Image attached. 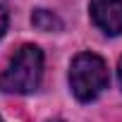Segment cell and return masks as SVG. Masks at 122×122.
Instances as JSON below:
<instances>
[{
	"instance_id": "3",
	"label": "cell",
	"mask_w": 122,
	"mask_h": 122,
	"mask_svg": "<svg viewBox=\"0 0 122 122\" xmlns=\"http://www.w3.org/2000/svg\"><path fill=\"white\" fill-rule=\"evenodd\" d=\"M89 12L93 24L108 36L122 34V0H91Z\"/></svg>"
},
{
	"instance_id": "2",
	"label": "cell",
	"mask_w": 122,
	"mask_h": 122,
	"mask_svg": "<svg viewBox=\"0 0 122 122\" xmlns=\"http://www.w3.org/2000/svg\"><path fill=\"white\" fill-rule=\"evenodd\" d=\"M108 67L105 62L93 55V53H79L72 65H70V86H72V93L89 103L93 98L101 96V91L108 86Z\"/></svg>"
},
{
	"instance_id": "6",
	"label": "cell",
	"mask_w": 122,
	"mask_h": 122,
	"mask_svg": "<svg viewBox=\"0 0 122 122\" xmlns=\"http://www.w3.org/2000/svg\"><path fill=\"white\" fill-rule=\"evenodd\" d=\"M117 77H120V84H122V57H120V65H117Z\"/></svg>"
},
{
	"instance_id": "4",
	"label": "cell",
	"mask_w": 122,
	"mask_h": 122,
	"mask_svg": "<svg viewBox=\"0 0 122 122\" xmlns=\"http://www.w3.org/2000/svg\"><path fill=\"white\" fill-rule=\"evenodd\" d=\"M31 22H34V26L41 29V31H57L60 26H62V22H60L53 12H48V10H36L34 17H31Z\"/></svg>"
},
{
	"instance_id": "8",
	"label": "cell",
	"mask_w": 122,
	"mask_h": 122,
	"mask_svg": "<svg viewBox=\"0 0 122 122\" xmlns=\"http://www.w3.org/2000/svg\"><path fill=\"white\" fill-rule=\"evenodd\" d=\"M0 122H5V120H3V117H0Z\"/></svg>"
},
{
	"instance_id": "5",
	"label": "cell",
	"mask_w": 122,
	"mask_h": 122,
	"mask_svg": "<svg viewBox=\"0 0 122 122\" xmlns=\"http://www.w3.org/2000/svg\"><path fill=\"white\" fill-rule=\"evenodd\" d=\"M5 29H7V12H5L3 7H0V38H3Z\"/></svg>"
},
{
	"instance_id": "1",
	"label": "cell",
	"mask_w": 122,
	"mask_h": 122,
	"mask_svg": "<svg viewBox=\"0 0 122 122\" xmlns=\"http://www.w3.org/2000/svg\"><path fill=\"white\" fill-rule=\"evenodd\" d=\"M43 77V53L38 46H22L12 57L7 67L0 74V89L5 93H31L38 89Z\"/></svg>"
},
{
	"instance_id": "7",
	"label": "cell",
	"mask_w": 122,
	"mask_h": 122,
	"mask_svg": "<svg viewBox=\"0 0 122 122\" xmlns=\"http://www.w3.org/2000/svg\"><path fill=\"white\" fill-rule=\"evenodd\" d=\"M48 122H65V120H57V117H55V120H48Z\"/></svg>"
}]
</instances>
